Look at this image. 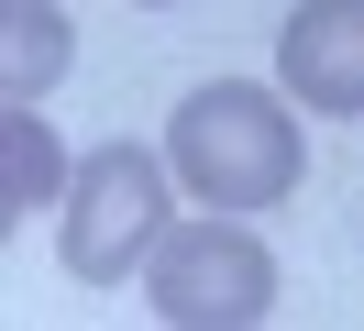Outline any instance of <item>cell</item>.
<instances>
[{"mask_svg":"<svg viewBox=\"0 0 364 331\" xmlns=\"http://www.w3.org/2000/svg\"><path fill=\"white\" fill-rule=\"evenodd\" d=\"M177 177L210 199V210H265V199L298 188V122L265 100V88H188L177 110Z\"/></svg>","mask_w":364,"mask_h":331,"instance_id":"6da1fadb","label":"cell"},{"mask_svg":"<svg viewBox=\"0 0 364 331\" xmlns=\"http://www.w3.org/2000/svg\"><path fill=\"white\" fill-rule=\"evenodd\" d=\"M155 309L188 331H243L276 309V254L243 221H188V232L155 243Z\"/></svg>","mask_w":364,"mask_h":331,"instance_id":"7a4b0ae2","label":"cell"},{"mask_svg":"<svg viewBox=\"0 0 364 331\" xmlns=\"http://www.w3.org/2000/svg\"><path fill=\"white\" fill-rule=\"evenodd\" d=\"M67 265L77 276H133V254H155L166 243V166L144 144H100L89 166H77V188H67Z\"/></svg>","mask_w":364,"mask_h":331,"instance_id":"3957f363","label":"cell"},{"mask_svg":"<svg viewBox=\"0 0 364 331\" xmlns=\"http://www.w3.org/2000/svg\"><path fill=\"white\" fill-rule=\"evenodd\" d=\"M276 66L309 110H364V0H298L276 33Z\"/></svg>","mask_w":364,"mask_h":331,"instance_id":"277c9868","label":"cell"},{"mask_svg":"<svg viewBox=\"0 0 364 331\" xmlns=\"http://www.w3.org/2000/svg\"><path fill=\"white\" fill-rule=\"evenodd\" d=\"M0 154H11V166H0V221H23V210H45L55 199V132L33 122V100H11V122H0Z\"/></svg>","mask_w":364,"mask_h":331,"instance_id":"5b68a950","label":"cell"},{"mask_svg":"<svg viewBox=\"0 0 364 331\" xmlns=\"http://www.w3.org/2000/svg\"><path fill=\"white\" fill-rule=\"evenodd\" d=\"M0 78H11V100H33V88L67 78V22H55V0H11V22H0Z\"/></svg>","mask_w":364,"mask_h":331,"instance_id":"8992f818","label":"cell"}]
</instances>
